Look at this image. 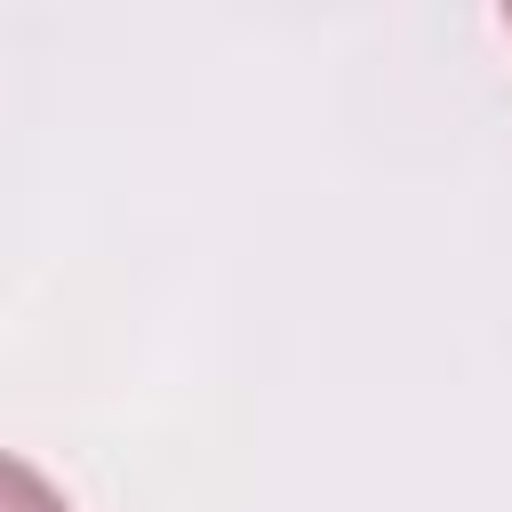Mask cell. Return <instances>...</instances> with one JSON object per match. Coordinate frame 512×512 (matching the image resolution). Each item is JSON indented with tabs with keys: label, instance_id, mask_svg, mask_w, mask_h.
<instances>
[{
	"label": "cell",
	"instance_id": "cell-1",
	"mask_svg": "<svg viewBox=\"0 0 512 512\" xmlns=\"http://www.w3.org/2000/svg\"><path fill=\"white\" fill-rule=\"evenodd\" d=\"M0 512H72V504L56 496V480H48V472H32L24 456H8V448H0Z\"/></svg>",
	"mask_w": 512,
	"mask_h": 512
},
{
	"label": "cell",
	"instance_id": "cell-2",
	"mask_svg": "<svg viewBox=\"0 0 512 512\" xmlns=\"http://www.w3.org/2000/svg\"><path fill=\"white\" fill-rule=\"evenodd\" d=\"M504 32H512V8H504Z\"/></svg>",
	"mask_w": 512,
	"mask_h": 512
}]
</instances>
